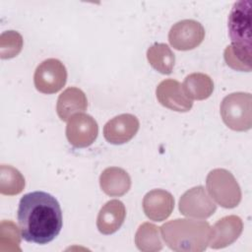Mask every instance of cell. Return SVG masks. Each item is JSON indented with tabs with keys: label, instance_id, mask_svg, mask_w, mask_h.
Instances as JSON below:
<instances>
[{
	"label": "cell",
	"instance_id": "cell-5",
	"mask_svg": "<svg viewBox=\"0 0 252 252\" xmlns=\"http://www.w3.org/2000/svg\"><path fill=\"white\" fill-rule=\"evenodd\" d=\"M207 189L219 205L226 209L238 206L241 201V190L231 172L224 168H216L209 172L206 179Z\"/></svg>",
	"mask_w": 252,
	"mask_h": 252
},
{
	"label": "cell",
	"instance_id": "cell-13",
	"mask_svg": "<svg viewBox=\"0 0 252 252\" xmlns=\"http://www.w3.org/2000/svg\"><path fill=\"white\" fill-rule=\"evenodd\" d=\"M173 208V196L162 189H154L148 192L143 199L144 213L154 221L166 220L171 215Z\"/></svg>",
	"mask_w": 252,
	"mask_h": 252
},
{
	"label": "cell",
	"instance_id": "cell-19",
	"mask_svg": "<svg viewBox=\"0 0 252 252\" xmlns=\"http://www.w3.org/2000/svg\"><path fill=\"white\" fill-rule=\"evenodd\" d=\"M158 228L159 227L150 222H144L139 226L135 234V244L139 250L144 252H157L161 250L162 243Z\"/></svg>",
	"mask_w": 252,
	"mask_h": 252
},
{
	"label": "cell",
	"instance_id": "cell-17",
	"mask_svg": "<svg viewBox=\"0 0 252 252\" xmlns=\"http://www.w3.org/2000/svg\"><path fill=\"white\" fill-rule=\"evenodd\" d=\"M182 89L191 100H203L212 94L214 82L204 73H192L184 79Z\"/></svg>",
	"mask_w": 252,
	"mask_h": 252
},
{
	"label": "cell",
	"instance_id": "cell-20",
	"mask_svg": "<svg viewBox=\"0 0 252 252\" xmlns=\"http://www.w3.org/2000/svg\"><path fill=\"white\" fill-rule=\"evenodd\" d=\"M25 187V178L22 173L11 165L2 164L0 167V192L3 195H17Z\"/></svg>",
	"mask_w": 252,
	"mask_h": 252
},
{
	"label": "cell",
	"instance_id": "cell-4",
	"mask_svg": "<svg viewBox=\"0 0 252 252\" xmlns=\"http://www.w3.org/2000/svg\"><path fill=\"white\" fill-rule=\"evenodd\" d=\"M252 96L249 93H232L220 103L224 124L234 131H247L252 126Z\"/></svg>",
	"mask_w": 252,
	"mask_h": 252
},
{
	"label": "cell",
	"instance_id": "cell-12",
	"mask_svg": "<svg viewBox=\"0 0 252 252\" xmlns=\"http://www.w3.org/2000/svg\"><path fill=\"white\" fill-rule=\"evenodd\" d=\"M243 223L237 216H226L219 220L210 230V247L220 249L232 244L241 234Z\"/></svg>",
	"mask_w": 252,
	"mask_h": 252
},
{
	"label": "cell",
	"instance_id": "cell-1",
	"mask_svg": "<svg viewBox=\"0 0 252 252\" xmlns=\"http://www.w3.org/2000/svg\"><path fill=\"white\" fill-rule=\"evenodd\" d=\"M18 222L22 237L32 243L46 244L62 228V211L58 201L43 191L25 194L19 203Z\"/></svg>",
	"mask_w": 252,
	"mask_h": 252
},
{
	"label": "cell",
	"instance_id": "cell-15",
	"mask_svg": "<svg viewBox=\"0 0 252 252\" xmlns=\"http://www.w3.org/2000/svg\"><path fill=\"white\" fill-rule=\"evenodd\" d=\"M88 107V99L85 93L75 87L66 89L58 97L56 111L62 121H68L76 113L85 111Z\"/></svg>",
	"mask_w": 252,
	"mask_h": 252
},
{
	"label": "cell",
	"instance_id": "cell-10",
	"mask_svg": "<svg viewBox=\"0 0 252 252\" xmlns=\"http://www.w3.org/2000/svg\"><path fill=\"white\" fill-rule=\"evenodd\" d=\"M157 98L164 107L177 111L187 112L192 108V100L185 94L182 85L173 79L160 82L156 90Z\"/></svg>",
	"mask_w": 252,
	"mask_h": 252
},
{
	"label": "cell",
	"instance_id": "cell-7",
	"mask_svg": "<svg viewBox=\"0 0 252 252\" xmlns=\"http://www.w3.org/2000/svg\"><path fill=\"white\" fill-rule=\"evenodd\" d=\"M216 210L217 205L203 186L187 190L179 200V211L186 217L204 220L210 218Z\"/></svg>",
	"mask_w": 252,
	"mask_h": 252
},
{
	"label": "cell",
	"instance_id": "cell-3",
	"mask_svg": "<svg viewBox=\"0 0 252 252\" xmlns=\"http://www.w3.org/2000/svg\"><path fill=\"white\" fill-rule=\"evenodd\" d=\"M159 228L164 242L174 251L201 252L209 244L211 227L207 221L176 219Z\"/></svg>",
	"mask_w": 252,
	"mask_h": 252
},
{
	"label": "cell",
	"instance_id": "cell-14",
	"mask_svg": "<svg viewBox=\"0 0 252 252\" xmlns=\"http://www.w3.org/2000/svg\"><path fill=\"white\" fill-rule=\"evenodd\" d=\"M126 209L124 204L119 200H110L100 209L96 226L100 233L108 235L116 232L124 222Z\"/></svg>",
	"mask_w": 252,
	"mask_h": 252
},
{
	"label": "cell",
	"instance_id": "cell-11",
	"mask_svg": "<svg viewBox=\"0 0 252 252\" xmlns=\"http://www.w3.org/2000/svg\"><path fill=\"white\" fill-rule=\"evenodd\" d=\"M140 123L138 118L129 113L117 115L106 122L103 127L105 140L113 145L129 142L138 132Z\"/></svg>",
	"mask_w": 252,
	"mask_h": 252
},
{
	"label": "cell",
	"instance_id": "cell-9",
	"mask_svg": "<svg viewBox=\"0 0 252 252\" xmlns=\"http://www.w3.org/2000/svg\"><path fill=\"white\" fill-rule=\"evenodd\" d=\"M205 37V29L197 21L183 20L174 24L169 32L168 40L177 50H191L199 46Z\"/></svg>",
	"mask_w": 252,
	"mask_h": 252
},
{
	"label": "cell",
	"instance_id": "cell-16",
	"mask_svg": "<svg viewBox=\"0 0 252 252\" xmlns=\"http://www.w3.org/2000/svg\"><path fill=\"white\" fill-rule=\"evenodd\" d=\"M101 190L108 196L120 197L131 187V178L123 168L111 166L105 168L99 176Z\"/></svg>",
	"mask_w": 252,
	"mask_h": 252
},
{
	"label": "cell",
	"instance_id": "cell-2",
	"mask_svg": "<svg viewBox=\"0 0 252 252\" xmlns=\"http://www.w3.org/2000/svg\"><path fill=\"white\" fill-rule=\"evenodd\" d=\"M231 45L224 49L226 64L238 71H251V2H236L228 16Z\"/></svg>",
	"mask_w": 252,
	"mask_h": 252
},
{
	"label": "cell",
	"instance_id": "cell-21",
	"mask_svg": "<svg viewBox=\"0 0 252 252\" xmlns=\"http://www.w3.org/2000/svg\"><path fill=\"white\" fill-rule=\"evenodd\" d=\"M23 37L15 31H7L2 32L0 36V57L2 59H10L17 56L23 48Z\"/></svg>",
	"mask_w": 252,
	"mask_h": 252
},
{
	"label": "cell",
	"instance_id": "cell-6",
	"mask_svg": "<svg viewBox=\"0 0 252 252\" xmlns=\"http://www.w3.org/2000/svg\"><path fill=\"white\" fill-rule=\"evenodd\" d=\"M67 70L64 64L55 58L42 61L35 69L33 83L35 89L46 94H55L66 84Z\"/></svg>",
	"mask_w": 252,
	"mask_h": 252
},
{
	"label": "cell",
	"instance_id": "cell-18",
	"mask_svg": "<svg viewBox=\"0 0 252 252\" xmlns=\"http://www.w3.org/2000/svg\"><path fill=\"white\" fill-rule=\"evenodd\" d=\"M147 59L150 65L158 72L168 75L172 72L175 56L165 43H155L147 50Z\"/></svg>",
	"mask_w": 252,
	"mask_h": 252
},
{
	"label": "cell",
	"instance_id": "cell-8",
	"mask_svg": "<svg viewBox=\"0 0 252 252\" xmlns=\"http://www.w3.org/2000/svg\"><path fill=\"white\" fill-rule=\"evenodd\" d=\"M98 126L94 118L89 114L76 113L70 117L66 126L68 142L75 148L91 146L96 139Z\"/></svg>",
	"mask_w": 252,
	"mask_h": 252
}]
</instances>
